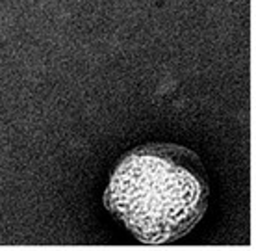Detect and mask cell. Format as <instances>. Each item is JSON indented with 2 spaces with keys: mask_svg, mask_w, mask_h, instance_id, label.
Listing matches in <instances>:
<instances>
[{
  "mask_svg": "<svg viewBox=\"0 0 256 251\" xmlns=\"http://www.w3.org/2000/svg\"><path fill=\"white\" fill-rule=\"evenodd\" d=\"M208 193V175L195 151L147 143L119 160L104 206L143 244H173L202 219Z\"/></svg>",
  "mask_w": 256,
  "mask_h": 251,
  "instance_id": "obj_1",
  "label": "cell"
}]
</instances>
